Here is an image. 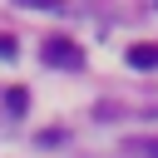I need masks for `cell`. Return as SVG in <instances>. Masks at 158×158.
Listing matches in <instances>:
<instances>
[{
    "label": "cell",
    "mask_w": 158,
    "mask_h": 158,
    "mask_svg": "<svg viewBox=\"0 0 158 158\" xmlns=\"http://www.w3.org/2000/svg\"><path fill=\"white\" fill-rule=\"evenodd\" d=\"M44 59H49V64H64V69H79L84 54H79L74 40H49V44H44Z\"/></svg>",
    "instance_id": "cell-1"
},
{
    "label": "cell",
    "mask_w": 158,
    "mask_h": 158,
    "mask_svg": "<svg viewBox=\"0 0 158 158\" xmlns=\"http://www.w3.org/2000/svg\"><path fill=\"white\" fill-rule=\"evenodd\" d=\"M128 64L133 69H158V44H133L128 49Z\"/></svg>",
    "instance_id": "cell-2"
},
{
    "label": "cell",
    "mask_w": 158,
    "mask_h": 158,
    "mask_svg": "<svg viewBox=\"0 0 158 158\" xmlns=\"http://www.w3.org/2000/svg\"><path fill=\"white\" fill-rule=\"evenodd\" d=\"M128 158H158V138H123Z\"/></svg>",
    "instance_id": "cell-3"
},
{
    "label": "cell",
    "mask_w": 158,
    "mask_h": 158,
    "mask_svg": "<svg viewBox=\"0 0 158 158\" xmlns=\"http://www.w3.org/2000/svg\"><path fill=\"white\" fill-rule=\"evenodd\" d=\"M0 59H15V40H5V35H0Z\"/></svg>",
    "instance_id": "cell-4"
}]
</instances>
